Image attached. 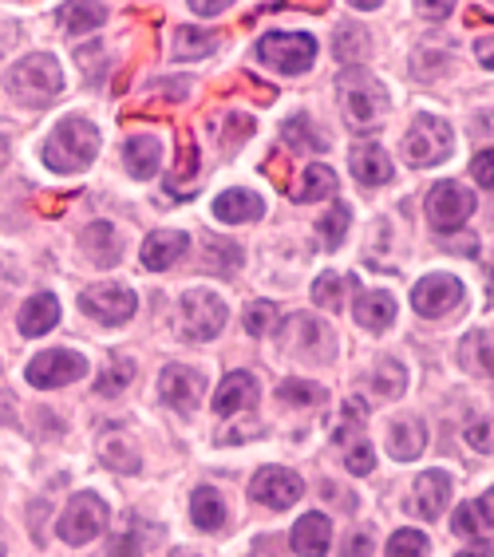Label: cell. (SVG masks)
I'll return each mask as SVG.
<instances>
[{"label": "cell", "instance_id": "1", "mask_svg": "<svg viewBox=\"0 0 494 557\" xmlns=\"http://www.w3.org/2000/svg\"><path fill=\"white\" fill-rule=\"evenodd\" d=\"M336 108H341L344 123L353 131H372L392 111V96H387V87L380 84L376 75L356 64L336 75Z\"/></svg>", "mask_w": 494, "mask_h": 557}, {"label": "cell", "instance_id": "2", "mask_svg": "<svg viewBox=\"0 0 494 557\" xmlns=\"http://www.w3.org/2000/svg\"><path fill=\"white\" fill-rule=\"evenodd\" d=\"M99 154V127L84 115L60 119L40 147V159L55 174H79L87 171Z\"/></svg>", "mask_w": 494, "mask_h": 557}, {"label": "cell", "instance_id": "3", "mask_svg": "<svg viewBox=\"0 0 494 557\" xmlns=\"http://www.w3.org/2000/svg\"><path fill=\"white\" fill-rule=\"evenodd\" d=\"M4 91H9L21 108H48L60 91H64V72L60 60L48 52H33L16 60L4 75Z\"/></svg>", "mask_w": 494, "mask_h": 557}, {"label": "cell", "instance_id": "4", "mask_svg": "<svg viewBox=\"0 0 494 557\" xmlns=\"http://www.w3.org/2000/svg\"><path fill=\"white\" fill-rule=\"evenodd\" d=\"M281 348H285V356L301 360V364H333L336 333L324 321L301 312V317L285 321V329H281Z\"/></svg>", "mask_w": 494, "mask_h": 557}, {"label": "cell", "instance_id": "5", "mask_svg": "<svg viewBox=\"0 0 494 557\" xmlns=\"http://www.w3.org/2000/svg\"><path fill=\"white\" fill-rule=\"evenodd\" d=\"M365 419H368V408L360 399H348L344 404V416L333 431V443L341 450V462L348 467L353 474H372L376 471V450L372 443L365 440Z\"/></svg>", "mask_w": 494, "mask_h": 557}, {"label": "cell", "instance_id": "6", "mask_svg": "<svg viewBox=\"0 0 494 557\" xmlns=\"http://www.w3.org/2000/svg\"><path fill=\"white\" fill-rule=\"evenodd\" d=\"M226 300L218 293L206 289H190L183 300H178V336L183 341H214L222 329H226Z\"/></svg>", "mask_w": 494, "mask_h": 557}, {"label": "cell", "instance_id": "7", "mask_svg": "<svg viewBox=\"0 0 494 557\" xmlns=\"http://www.w3.org/2000/svg\"><path fill=\"white\" fill-rule=\"evenodd\" d=\"M455 150V131L443 115H419L404 135V159L411 166H440Z\"/></svg>", "mask_w": 494, "mask_h": 557}, {"label": "cell", "instance_id": "8", "mask_svg": "<svg viewBox=\"0 0 494 557\" xmlns=\"http://www.w3.org/2000/svg\"><path fill=\"white\" fill-rule=\"evenodd\" d=\"M258 60L281 75H301L317 60V40L309 33H269L258 40Z\"/></svg>", "mask_w": 494, "mask_h": 557}, {"label": "cell", "instance_id": "9", "mask_svg": "<svg viewBox=\"0 0 494 557\" xmlns=\"http://www.w3.org/2000/svg\"><path fill=\"white\" fill-rule=\"evenodd\" d=\"M79 309H84L91 321L115 329V324H127L131 317H135V309H139V297H135L127 285L99 281V285H87V289L79 293Z\"/></svg>", "mask_w": 494, "mask_h": 557}, {"label": "cell", "instance_id": "10", "mask_svg": "<svg viewBox=\"0 0 494 557\" xmlns=\"http://www.w3.org/2000/svg\"><path fill=\"white\" fill-rule=\"evenodd\" d=\"M103 525H108V503H103L99 494L84 491L67 503V510L60 515L55 530H60V537H64L67 546H87L91 537L103 534Z\"/></svg>", "mask_w": 494, "mask_h": 557}, {"label": "cell", "instance_id": "11", "mask_svg": "<svg viewBox=\"0 0 494 557\" xmlns=\"http://www.w3.org/2000/svg\"><path fill=\"white\" fill-rule=\"evenodd\" d=\"M411 305H416V312L428 317V321H440L447 312H459L462 281L452 277V273H428V277L411 289Z\"/></svg>", "mask_w": 494, "mask_h": 557}, {"label": "cell", "instance_id": "12", "mask_svg": "<svg viewBox=\"0 0 494 557\" xmlns=\"http://www.w3.org/2000/svg\"><path fill=\"white\" fill-rule=\"evenodd\" d=\"M24 375H28V384L44 387V392L48 387H67L87 375V360L79 352H67V348H48V352L36 356Z\"/></svg>", "mask_w": 494, "mask_h": 557}, {"label": "cell", "instance_id": "13", "mask_svg": "<svg viewBox=\"0 0 494 557\" xmlns=\"http://www.w3.org/2000/svg\"><path fill=\"white\" fill-rule=\"evenodd\" d=\"M471 214H474V194L467 190V186L440 183L428 194V222H431V230H440V234L459 230Z\"/></svg>", "mask_w": 494, "mask_h": 557}, {"label": "cell", "instance_id": "14", "mask_svg": "<svg viewBox=\"0 0 494 557\" xmlns=\"http://www.w3.org/2000/svg\"><path fill=\"white\" fill-rule=\"evenodd\" d=\"M249 494H254V503L269 506V510H289L305 494V483H301V474L289 471V467H265V471L254 474Z\"/></svg>", "mask_w": 494, "mask_h": 557}, {"label": "cell", "instance_id": "15", "mask_svg": "<svg viewBox=\"0 0 494 557\" xmlns=\"http://www.w3.org/2000/svg\"><path fill=\"white\" fill-rule=\"evenodd\" d=\"M159 396L166 399L174 411L190 416L206 396V372H198V368H190V364H166L159 375Z\"/></svg>", "mask_w": 494, "mask_h": 557}, {"label": "cell", "instance_id": "16", "mask_svg": "<svg viewBox=\"0 0 494 557\" xmlns=\"http://www.w3.org/2000/svg\"><path fill=\"white\" fill-rule=\"evenodd\" d=\"M353 317L368 333H387L396 324V297L384 289H356Z\"/></svg>", "mask_w": 494, "mask_h": 557}, {"label": "cell", "instance_id": "17", "mask_svg": "<svg viewBox=\"0 0 494 557\" xmlns=\"http://www.w3.org/2000/svg\"><path fill=\"white\" fill-rule=\"evenodd\" d=\"M99 459H103V467H111V471H119V474L143 471L139 443H135V435L123 428H108L103 435H99Z\"/></svg>", "mask_w": 494, "mask_h": 557}, {"label": "cell", "instance_id": "18", "mask_svg": "<svg viewBox=\"0 0 494 557\" xmlns=\"http://www.w3.org/2000/svg\"><path fill=\"white\" fill-rule=\"evenodd\" d=\"M447 503H452V474L447 471H423L419 474L411 510H416L423 522H435V518L447 510Z\"/></svg>", "mask_w": 494, "mask_h": 557}, {"label": "cell", "instance_id": "19", "mask_svg": "<svg viewBox=\"0 0 494 557\" xmlns=\"http://www.w3.org/2000/svg\"><path fill=\"white\" fill-rule=\"evenodd\" d=\"M162 530L155 522H139V518H127V522L119 525L115 534H111L108 549L103 557H147V549L159 546Z\"/></svg>", "mask_w": 494, "mask_h": 557}, {"label": "cell", "instance_id": "20", "mask_svg": "<svg viewBox=\"0 0 494 557\" xmlns=\"http://www.w3.org/2000/svg\"><path fill=\"white\" fill-rule=\"evenodd\" d=\"M289 546L297 557H324L329 554V546H333V522L324 515H301L297 518V525H293L289 534Z\"/></svg>", "mask_w": 494, "mask_h": 557}, {"label": "cell", "instance_id": "21", "mask_svg": "<svg viewBox=\"0 0 494 557\" xmlns=\"http://www.w3.org/2000/svg\"><path fill=\"white\" fill-rule=\"evenodd\" d=\"M261 399L258 392V380L249 372H230L222 384H218V396H214V411L222 419L237 416V411H249L254 404Z\"/></svg>", "mask_w": 494, "mask_h": 557}, {"label": "cell", "instance_id": "22", "mask_svg": "<svg viewBox=\"0 0 494 557\" xmlns=\"http://www.w3.org/2000/svg\"><path fill=\"white\" fill-rule=\"evenodd\" d=\"M55 324H60V300L52 297V293H36V297H28L21 305V312H16V329H21V336H44L52 333Z\"/></svg>", "mask_w": 494, "mask_h": 557}, {"label": "cell", "instance_id": "23", "mask_svg": "<svg viewBox=\"0 0 494 557\" xmlns=\"http://www.w3.org/2000/svg\"><path fill=\"white\" fill-rule=\"evenodd\" d=\"M186 246H190V242H186L183 230H155V234L143 242L139 258H143V265L151 269V273H162V269H171L174 261L183 258Z\"/></svg>", "mask_w": 494, "mask_h": 557}, {"label": "cell", "instance_id": "24", "mask_svg": "<svg viewBox=\"0 0 494 557\" xmlns=\"http://www.w3.org/2000/svg\"><path fill=\"white\" fill-rule=\"evenodd\" d=\"M423 447H428V428H423V419H416V416L392 419V428H387V450H392V459L411 462L423 455Z\"/></svg>", "mask_w": 494, "mask_h": 557}, {"label": "cell", "instance_id": "25", "mask_svg": "<svg viewBox=\"0 0 494 557\" xmlns=\"http://www.w3.org/2000/svg\"><path fill=\"white\" fill-rule=\"evenodd\" d=\"M265 214V198L254 190H226L214 198V218L226 225H246V222H258V218Z\"/></svg>", "mask_w": 494, "mask_h": 557}, {"label": "cell", "instance_id": "26", "mask_svg": "<svg viewBox=\"0 0 494 557\" xmlns=\"http://www.w3.org/2000/svg\"><path fill=\"white\" fill-rule=\"evenodd\" d=\"M79 249H84L87 258L96 261L99 269H111L119 265V258H123V246H119V234H115V225L108 222H91L79 234Z\"/></svg>", "mask_w": 494, "mask_h": 557}, {"label": "cell", "instance_id": "27", "mask_svg": "<svg viewBox=\"0 0 494 557\" xmlns=\"http://www.w3.org/2000/svg\"><path fill=\"white\" fill-rule=\"evenodd\" d=\"M353 174L360 178L365 186H384L392 183V159H387V150L380 143H360L353 150Z\"/></svg>", "mask_w": 494, "mask_h": 557}, {"label": "cell", "instance_id": "28", "mask_svg": "<svg viewBox=\"0 0 494 557\" xmlns=\"http://www.w3.org/2000/svg\"><path fill=\"white\" fill-rule=\"evenodd\" d=\"M459 537H471V542H491V494H479L471 503H462L455 510V525Z\"/></svg>", "mask_w": 494, "mask_h": 557}, {"label": "cell", "instance_id": "29", "mask_svg": "<svg viewBox=\"0 0 494 557\" xmlns=\"http://www.w3.org/2000/svg\"><path fill=\"white\" fill-rule=\"evenodd\" d=\"M123 162H127L131 178H155V171H159L162 162V143L155 135H135L123 147Z\"/></svg>", "mask_w": 494, "mask_h": 557}, {"label": "cell", "instance_id": "30", "mask_svg": "<svg viewBox=\"0 0 494 557\" xmlns=\"http://www.w3.org/2000/svg\"><path fill=\"white\" fill-rule=\"evenodd\" d=\"M190 518L198 530L206 534H218L222 525H226V498L214 491V486H198L190 498Z\"/></svg>", "mask_w": 494, "mask_h": 557}, {"label": "cell", "instance_id": "31", "mask_svg": "<svg viewBox=\"0 0 494 557\" xmlns=\"http://www.w3.org/2000/svg\"><path fill=\"white\" fill-rule=\"evenodd\" d=\"M237 265H242V246H234V242H226V237H218V234H202V269L206 273L230 277Z\"/></svg>", "mask_w": 494, "mask_h": 557}, {"label": "cell", "instance_id": "32", "mask_svg": "<svg viewBox=\"0 0 494 557\" xmlns=\"http://www.w3.org/2000/svg\"><path fill=\"white\" fill-rule=\"evenodd\" d=\"M368 52H372V36L365 33V24L344 21L341 28H336V36H333V55H336V60H344V64L356 67V60H365Z\"/></svg>", "mask_w": 494, "mask_h": 557}, {"label": "cell", "instance_id": "33", "mask_svg": "<svg viewBox=\"0 0 494 557\" xmlns=\"http://www.w3.org/2000/svg\"><path fill=\"white\" fill-rule=\"evenodd\" d=\"M218 48V36L214 33H202V28H194V24H183V28H174L171 36V55L174 60H202Z\"/></svg>", "mask_w": 494, "mask_h": 557}, {"label": "cell", "instance_id": "34", "mask_svg": "<svg viewBox=\"0 0 494 557\" xmlns=\"http://www.w3.org/2000/svg\"><path fill=\"white\" fill-rule=\"evenodd\" d=\"M333 194H336L333 166H324V162H312V166H305L301 186L293 190V198H297V202H321V198H333Z\"/></svg>", "mask_w": 494, "mask_h": 557}, {"label": "cell", "instance_id": "35", "mask_svg": "<svg viewBox=\"0 0 494 557\" xmlns=\"http://www.w3.org/2000/svg\"><path fill=\"white\" fill-rule=\"evenodd\" d=\"M459 364L471 375H491V333L474 329L459 344Z\"/></svg>", "mask_w": 494, "mask_h": 557}, {"label": "cell", "instance_id": "36", "mask_svg": "<svg viewBox=\"0 0 494 557\" xmlns=\"http://www.w3.org/2000/svg\"><path fill=\"white\" fill-rule=\"evenodd\" d=\"M131 380H135V364H131L127 356H111L108 368L99 372L96 380V396H119V392H127Z\"/></svg>", "mask_w": 494, "mask_h": 557}, {"label": "cell", "instance_id": "37", "mask_svg": "<svg viewBox=\"0 0 494 557\" xmlns=\"http://www.w3.org/2000/svg\"><path fill=\"white\" fill-rule=\"evenodd\" d=\"M404 387H408V375H404L399 360H380V364L372 368V392H376L380 399H399Z\"/></svg>", "mask_w": 494, "mask_h": 557}, {"label": "cell", "instance_id": "38", "mask_svg": "<svg viewBox=\"0 0 494 557\" xmlns=\"http://www.w3.org/2000/svg\"><path fill=\"white\" fill-rule=\"evenodd\" d=\"M277 399L289 408H317L321 399H329V392L321 384H309V380H281Z\"/></svg>", "mask_w": 494, "mask_h": 557}, {"label": "cell", "instance_id": "39", "mask_svg": "<svg viewBox=\"0 0 494 557\" xmlns=\"http://www.w3.org/2000/svg\"><path fill=\"white\" fill-rule=\"evenodd\" d=\"M348 225H353V210L344 202H333L329 210L321 214V222H317V230H321L324 237V249H336L344 242V234H348Z\"/></svg>", "mask_w": 494, "mask_h": 557}, {"label": "cell", "instance_id": "40", "mask_svg": "<svg viewBox=\"0 0 494 557\" xmlns=\"http://www.w3.org/2000/svg\"><path fill=\"white\" fill-rule=\"evenodd\" d=\"M353 285L356 281L341 277V273H321L317 285H312V300H317L321 309L336 312V309H344V289H353Z\"/></svg>", "mask_w": 494, "mask_h": 557}, {"label": "cell", "instance_id": "41", "mask_svg": "<svg viewBox=\"0 0 494 557\" xmlns=\"http://www.w3.org/2000/svg\"><path fill=\"white\" fill-rule=\"evenodd\" d=\"M281 139L289 143L293 150H329L321 139V131H312L309 115H297V119H285V127H281Z\"/></svg>", "mask_w": 494, "mask_h": 557}, {"label": "cell", "instance_id": "42", "mask_svg": "<svg viewBox=\"0 0 494 557\" xmlns=\"http://www.w3.org/2000/svg\"><path fill=\"white\" fill-rule=\"evenodd\" d=\"M277 324H281V317H277V305H273V300H254V305L246 309L249 336H273L277 333Z\"/></svg>", "mask_w": 494, "mask_h": 557}, {"label": "cell", "instance_id": "43", "mask_svg": "<svg viewBox=\"0 0 494 557\" xmlns=\"http://www.w3.org/2000/svg\"><path fill=\"white\" fill-rule=\"evenodd\" d=\"M431 542L428 534H419V530H396L392 534V542H387V554L384 557H428Z\"/></svg>", "mask_w": 494, "mask_h": 557}, {"label": "cell", "instance_id": "44", "mask_svg": "<svg viewBox=\"0 0 494 557\" xmlns=\"http://www.w3.org/2000/svg\"><path fill=\"white\" fill-rule=\"evenodd\" d=\"M67 16V33H91V28H99V24L108 21V9L103 4H72V9H64Z\"/></svg>", "mask_w": 494, "mask_h": 557}, {"label": "cell", "instance_id": "45", "mask_svg": "<svg viewBox=\"0 0 494 557\" xmlns=\"http://www.w3.org/2000/svg\"><path fill=\"white\" fill-rule=\"evenodd\" d=\"M194 178H198V147H194V139L186 135L183 147H178V166H174V174L166 178V186L178 190V183H194Z\"/></svg>", "mask_w": 494, "mask_h": 557}, {"label": "cell", "instance_id": "46", "mask_svg": "<svg viewBox=\"0 0 494 557\" xmlns=\"http://www.w3.org/2000/svg\"><path fill=\"white\" fill-rule=\"evenodd\" d=\"M249 135H254V119L249 115H234L226 123V131H222V147H242V143L249 139Z\"/></svg>", "mask_w": 494, "mask_h": 557}, {"label": "cell", "instance_id": "47", "mask_svg": "<svg viewBox=\"0 0 494 557\" xmlns=\"http://www.w3.org/2000/svg\"><path fill=\"white\" fill-rule=\"evenodd\" d=\"M491 174H494V162H491V147H486V150H479V154H474V162H471V178H474L479 186H483V190H491V183H494Z\"/></svg>", "mask_w": 494, "mask_h": 557}, {"label": "cell", "instance_id": "48", "mask_svg": "<svg viewBox=\"0 0 494 557\" xmlns=\"http://www.w3.org/2000/svg\"><path fill=\"white\" fill-rule=\"evenodd\" d=\"M467 443H471L474 450L491 455V419H474L471 428H467Z\"/></svg>", "mask_w": 494, "mask_h": 557}, {"label": "cell", "instance_id": "49", "mask_svg": "<svg viewBox=\"0 0 494 557\" xmlns=\"http://www.w3.org/2000/svg\"><path fill=\"white\" fill-rule=\"evenodd\" d=\"M341 557H372V534H368V530H356V534L344 542Z\"/></svg>", "mask_w": 494, "mask_h": 557}, {"label": "cell", "instance_id": "50", "mask_svg": "<svg viewBox=\"0 0 494 557\" xmlns=\"http://www.w3.org/2000/svg\"><path fill=\"white\" fill-rule=\"evenodd\" d=\"M254 554L258 557H285V546H281V537L277 534H265L254 542Z\"/></svg>", "mask_w": 494, "mask_h": 557}, {"label": "cell", "instance_id": "51", "mask_svg": "<svg viewBox=\"0 0 494 557\" xmlns=\"http://www.w3.org/2000/svg\"><path fill=\"white\" fill-rule=\"evenodd\" d=\"M16 36H21V28H16V24H12V21H0V55H4L12 48V44H16Z\"/></svg>", "mask_w": 494, "mask_h": 557}, {"label": "cell", "instance_id": "52", "mask_svg": "<svg viewBox=\"0 0 494 557\" xmlns=\"http://www.w3.org/2000/svg\"><path fill=\"white\" fill-rule=\"evenodd\" d=\"M455 4H419V16H428V21H443V16H452Z\"/></svg>", "mask_w": 494, "mask_h": 557}, {"label": "cell", "instance_id": "53", "mask_svg": "<svg viewBox=\"0 0 494 557\" xmlns=\"http://www.w3.org/2000/svg\"><path fill=\"white\" fill-rule=\"evenodd\" d=\"M226 9L230 4H222V0H218V4H202V0H194L190 4V12H198V16H222Z\"/></svg>", "mask_w": 494, "mask_h": 557}, {"label": "cell", "instance_id": "54", "mask_svg": "<svg viewBox=\"0 0 494 557\" xmlns=\"http://www.w3.org/2000/svg\"><path fill=\"white\" fill-rule=\"evenodd\" d=\"M474 52H479V64H483L486 72H491V67H494V55H491V36H483V40L474 44Z\"/></svg>", "mask_w": 494, "mask_h": 557}, {"label": "cell", "instance_id": "55", "mask_svg": "<svg viewBox=\"0 0 494 557\" xmlns=\"http://www.w3.org/2000/svg\"><path fill=\"white\" fill-rule=\"evenodd\" d=\"M9 423L16 428V411H12L9 399H0V428H9Z\"/></svg>", "mask_w": 494, "mask_h": 557}, {"label": "cell", "instance_id": "56", "mask_svg": "<svg viewBox=\"0 0 494 557\" xmlns=\"http://www.w3.org/2000/svg\"><path fill=\"white\" fill-rule=\"evenodd\" d=\"M455 557H491V542H479V546H471V549H459Z\"/></svg>", "mask_w": 494, "mask_h": 557}, {"label": "cell", "instance_id": "57", "mask_svg": "<svg viewBox=\"0 0 494 557\" xmlns=\"http://www.w3.org/2000/svg\"><path fill=\"white\" fill-rule=\"evenodd\" d=\"M9 285H12V277L4 273V265H0V300L9 297Z\"/></svg>", "mask_w": 494, "mask_h": 557}, {"label": "cell", "instance_id": "58", "mask_svg": "<svg viewBox=\"0 0 494 557\" xmlns=\"http://www.w3.org/2000/svg\"><path fill=\"white\" fill-rule=\"evenodd\" d=\"M9 554V534H4V525H0V557Z\"/></svg>", "mask_w": 494, "mask_h": 557}, {"label": "cell", "instance_id": "59", "mask_svg": "<svg viewBox=\"0 0 494 557\" xmlns=\"http://www.w3.org/2000/svg\"><path fill=\"white\" fill-rule=\"evenodd\" d=\"M4 162H9V143L0 139V166H4Z\"/></svg>", "mask_w": 494, "mask_h": 557}, {"label": "cell", "instance_id": "60", "mask_svg": "<svg viewBox=\"0 0 494 557\" xmlns=\"http://www.w3.org/2000/svg\"><path fill=\"white\" fill-rule=\"evenodd\" d=\"M171 557H198V554H194V549H174Z\"/></svg>", "mask_w": 494, "mask_h": 557}]
</instances>
